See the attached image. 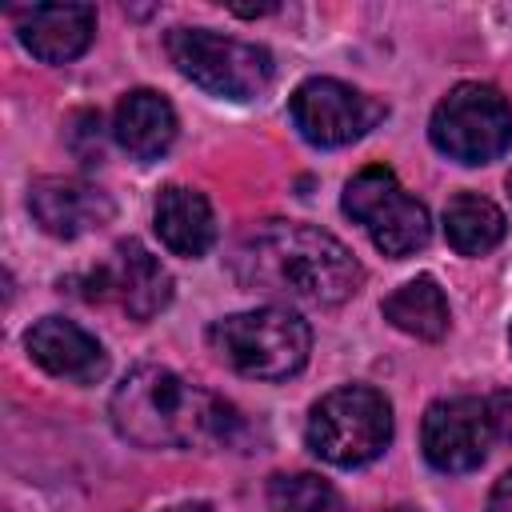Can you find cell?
Returning <instances> with one entry per match:
<instances>
[{
	"instance_id": "8",
	"label": "cell",
	"mask_w": 512,
	"mask_h": 512,
	"mask_svg": "<svg viewBox=\"0 0 512 512\" xmlns=\"http://www.w3.org/2000/svg\"><path fill=\"white\" fill-rule=\"evenodd\" d=\"M288 116H292L296 132L308 144H316V148H344V144L368 136L388 116V108L376 96H368V92H360V88H352L344 80L312 76V80H304L292 92Z\"/></svg>"
},
{
	"instance_id": "6",
	"label": "cell",
	"mask_w": 512,
	"mask_h": 512,
	"mask_svg": "<svg viewBox=\"0 0 512 512\" xmlns=\"http://www.w3.org/2000/svg\"><path fill=\"white\" fill-rule=\"evenodd\" d=\"M428 136L436 152H444L448 160L480 168L512 148V108L500 96V88L464 80L432 108Z\"/></svg>"
},
{
	"instance_id": "9",
	"label": "cell",
	"mask_w": 512,
	"mask_h": 512,
	"mask_svg": "<svg viewBox=\"0 0 512 512\" xmlns=\"http://www.w3.org/2000/svg\"><path fill=\"white\" fill-rule=\"evenodd\" d=\"M88 284H92L88 300L116 304L132 320H152L172 300V272L140 240H120L108 252V260L96 264Z\"/></svg>"
},
{
	"instance_id": "2",
	"label": "cell",
	"mask_w": 512,
	"mask_h": 512,
	"mask_svg": "<svg viewBox=\"0 0 512 512\" xmlns=\"http://www.w3.org/2000/svg\"><path fill=\"white\" fill-rule=\"evenodd\" d=\"M112 428L140 448H220L240 432V412L172 368H132L112 400Z\"/></svg>"
},
{
	"instance_id": "7",
	"label": "cell",
	"mask_w": 512,
	"mask_h": 512,
	"mask_svg": "<svg viewBox=\"0 0 512 512\" xmlns=\"http://www.w3.org/2000/svg\"><path fill=\"white\" fill-rule=\"evenodd\" d=\"M344 216H352L372 244L392 256L404 260L412 252H420L432 236V220L428 208L396 180V172L388 164H368L360 168L348 184H344V200H340Z\"/></svg>"
},
{
	"instance_id": "15",
	"label": "cell",
	"mask_w": 512,
	"mask_h": 512,
	"mask_svg": "<svg viewBox=\"0 0 512 512\" xmlns=\"http://www.w3.org/2000/svg\"><path fill=\"white\" fill-rule=\"evenodd\" d=\"M152 220H156L160 244L176 256H188V260L204 256L216 240V220H212L208 200L196 188H184V184H168L156 196Z\"/></svg>"
},
{
	"instance_id": "10",
	"label": "cell",
	"mask_w": 512,
	"mask_h": 512,
	"mask_svg": "<svg viewBox=\"0 0 512 512\" xmlns=\"http://www.w3.org/2000/svg\"><path fill=\"white\" fill-rule=\"evenodd\" d=\"M488 440H492V420H488V400L476 396H452V400H436L424 412L420 424V448L424 460L436 472H472L484 464L488 456Z\"/></svg>"
},
{
	"instance_id": "4",
	"label": "cell",
	"mask_w": 512,
	"mask_h": 512,
	"mask_svg": "<svg viewBox=\"0 0 512 512\" xmlns=\"http://www.w3.org/2000/svg\"><path fill=\"white\" fill-rule=\"evenodd\" d=\"M304 440L336 468L372 464L392 440V404L368 384H344L312 404Z\"/></svg>"
},
{
	"instance_id": "18",
	"label": "cell",
	"mask_w": 512,
	"mask_h": 512,
	"mask_svg": "<svg viewBox=\"0 0 512 512\" xmlns=\"http://www.w3.org/2000/svg\"><path fill=\"white\" fill-rule=\"evenodd\" d=\"M268 504H272V512H340L336 488L324 476H312V472L272 476Z\"/></svg>"
},
{
	"instance_id": "11",
	"label": "cell",
	"mask_w": 512,
	"mask_h": 512,
	"mask_svg": "<svg viewBox=\"0 0 512 512\" xmlns=\"http://www.w3.org/2000/svg\"><path fill=\"white\" fill-rule=\"evenodd\" d=\"M28 208L32 220L56 240H76L84 232H96L116 212L108 192H100L80 176H40L28 188Z\"/></svg>"
},
{
	"instance_id": "3",
	"label": "cell",
	"mask_w": 512,
	"mask_h": 512,
	"mask_svg": "<svg viewBox=\"0 0 512 512\" xmlns=\"http://www.w3.org/2000/svg\"><path fill=\"white\" fill-rule=\"evenodd\" d=\"M212 348L248 380H288L308 364L312 328L292 308H252L232 312L212 324Z\"/></svg>"
},
{
	"instance_id": "21",
	"label": "cell",
	"mask_w": 512,
	"mask_h": 512,
	"mask_svg": "<svg viewBox=\"0 0 512 512\" xmlns=\"http://www.w3.org/2000/svg\"><path fill=\"white\" fill-rule=\"evenodd\" d=\"M168 512H208V504H176V508H168Z\"/></svg>"
},
{
	"instance_id": "12",
	"label": "cell",
	"mask_w": 512,
	"mask_h": 512,
	"mask_svg": "<svg viewBox=\"0 0 512 512\" xmlns=\"http://www.w3.org/2000/svg\"><path fill=\"white\" fill-rule=\"evenodd\" d=\"M24 344H28V356L44 372H52L60 380H72V384H96L108 368L104 344L92 332H84L80 324L64 320V316L36 320L24 336Z\"/></svg>"
},
{
	"instance_id": "1",
	"label": "cell",
	"mask_w": 512,
	"mask_h": 512,
	"mask_svg": "<svg viewBox=\"0 0 512 512\" xmlns=\"http://www.w3.org/2000/svg\"><path fill=\"white\" fill-rule=\"evenodd\" d=\"M236 280L252 292L332 308L360 292V260L324 228L268 220L236 248Z\"/></svg>"
},
{
	"instance_id": "17",
	"label": "cell",
	"mask_w": 512,
	"mask_h": 512,
	"mask_svg": "<svg viewBox=\"0 0 512 512\" xmlns=\"http://www.w3.org/2000/svg\"><path fill=\"white\" fill-rule=\"evenodd\" d=\"M384 320L416 340H440L448 332V300L444 288L432 276H416L408 284H400L384 304H380Z\"/></svg>"
},
{
	"instance_id": "22",
	"label": "cell",
	"mask_w": 512,
	"mask_h": 512,
	"mask_svg": "<svg viewBox=\"0 0 512 512\" xmlns=\"http://www.w3.org/2000/svg\"><path fill=\"white\" fill-rule=\"evenodd\" d=\"M508 344H512V328H508Z\"/></svg>"
},
{
	"instance_id": "20",
	"label": "cell",
	"mask_w": 512,
	"mask_h": 512,
	"mask_svg": "<svg viewBox=\"0 0 512 512\" xmlns=\"http://www.w3.org/2000/svg\"><path fill=\"white\" fill-rule=\"evenodd\" d=\"M488 512H512V472H504L488 496Z\"/></svg>"
},
{
	"instance_id": "16",
	"label": "cell",
	"mask_w": 512,
	"mask_h": 512,
	"mask_svg": "<svg viewBox=\"0 0 512 512\" xmlns=\"http://www.w3.org/2000/svg\"><path fill=\"white\" fill-rule=\"evenodd\" d=\"M508 232L504 212L480 196V192H456L444 208V236L460 256H484L492 252Z\"/></svg>"
},
{
	"instance_id": "14",
	"label": "cell",
	"mask_w": 512,
	"mask_h": 512,
	"mask_svg": "<svg viewBox=\"0 0 512 512\" xmlns=\"http://www.w3.org/2000/svg\"><path fill=\"white\" fill-rule=\"evenodd\" d=\"M112 136L132 160H156L176 140V112L152 88H132L112 116Z\"/></svg>"
},
{
	"instance_id": "13",
	"label": "cell",
	"mask_w": 512,
	"mask_h": 512,
	"mask_svg": "<svg viewBox=\"0 0 512 512\" xmlns=\"http://www.w3.org/2000/svg\"><path fill=\"white\" fill-rule=\"evenodd\" d=\"M16 36L36 60L68 64L96 36V8L92 4H32L16 16Z\"/></svg>"
},
{
	"instance_id": "19",
	"label": "cell",
	"mask_w": 512,
	"mask_h": 512,
	"mask_svg": "<svg viewBox=\"0 0 512 512\" xmlns=\"http://www.w3.org/2000/svg\"><path fill=\"white\" fill-rule=\"evenodd\" d=\"M488 420H492V436L512 444V388H504L488 400Z\"/></svg>"
},
{
	"instance_id": "5",
	"label": "cell",
	"mask_w": 512,
	"mask_h": 512,
	"mask_svg": "<svg viewBox=\"0 0 512 512\" xmlns=\"http://www.w3.org/2000/svg\"><path fill=\"white\" fill-rule=\"evenodd\" d=\"M164 52L184 80L224 100H256L272 84V52L212 28H172Z\"/></svg>"
}]
</instances>
